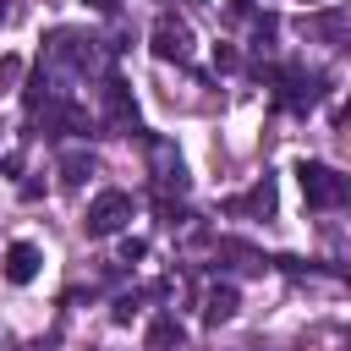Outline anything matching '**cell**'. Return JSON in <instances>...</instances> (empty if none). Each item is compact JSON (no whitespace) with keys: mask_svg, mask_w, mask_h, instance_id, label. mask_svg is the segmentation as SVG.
<instances>
[{"mask_svg":"<svg viewBox=\"0 0 351 351\" xmlns=\"http://www.w3.org/2000/svg\"><path fill=\"white\" fill-rule=\"evenodd\" d=\"M296 181H302V197L313 203V208H340L346 203V176L335 170V165H324V159H302L296 165Z\"/></svg>","mask_w":351,"mask_h":351,"instance_id":"6da1fadb","label":"cell"},{"mask_svg":"<svg viewBox=\"0 0 351 351\" xmlns=\"http://www.w3.org/2000/svg\"><path fill=\"white\" fill-rule=\"evenodd\" d=\"M126 219H132V197L110 186V192H99V197L88 203V219H82V230H88L93 241H104V236H115Z\"/></svg>","mask_w":351,"mask_h":351,"instance_id":"7a4b0ae2","label":"cell"},{"mask_svg":"<svg viewBox=\"0 0 351 351\" xmlns=\"http://www.w3.org/2000/svg\"><path fill=\"white\" fill-rule=\"evenodd\" d=\"M148 44H154V55L159 60H192V27L176 16V11H159L154 16V33H148Z\"/></svg>","mask_w":351,"mask_h":351,"instance_id":"3957f363","label":"cell"},{"mask_svg":"<svg viewBox=\"0 0 351 351\" xmlns=\"http://www.w3.org/2000/svg\"><path fill=\"white\" fill-rule=\"evenodd\" d=\"M104 126L115 132V137H132V132H143V121H137V104H132V88L110 71L104 77Z\"/></svg>","mask_w":351,"mask_h":351,"instance_id":"277c9868","label":"cell"},{"mask_svg":"<svg viewBox=\"0 0 351 351\" xmlns=\"http://www.w3.org/2000/svg\"><path fill=\"white\" fill-rule=\"evenodd\" d=\"M148 159H154V181H159L165 192H170V186L181 192V186H186V165H181V154H176L165 137H154V143H148Z\"/></svg>","mask_w":351,"mask_h":351,"instance_id":"5b68a950","label":"cell"},{"mask_svg":"<svg viewBox=\"0 0 351 351\" xmlns=\"http://www.w3.org/2000/svg\"><path fill=\"white\" fill-rule=\"evenodd\" d=\"M313 99H318V77H307L302 66H285V71H280V104L307 110Z\"/></svg>","mask_w":351,"mask_h":351,"instance_id":"8992f818","label":"cell"},{"mask_svg":"<svg viewBox=\"0 0 351 351\" xmlns=\"http://www.w3.org/2000/svg\"><path fill=\"white\" fill-rule=\"evenodd\" d=\"M38 263H44V252H38L33 241H11V247H5V280H11V285H27V280L38 274Z\"/></svg>","mask_w":351,"mask_h":351,"instance_id":"52a82bcc","label":"cell"},{"mask_svg":"<svg viewBox=\"0 0 351 351\" xmlns=\"http://www.w3.org/2000/svg\"><path fill=\"white\" fill-rule=\"evenodd\" d=\"M236 302H241L236 285H214V291L203 296V318H208V324H225V318L236 313Z\"/></svg>","mask_w":351,"mask_h":351,"instance_id":"ba28073f","label":"cell"},{"mask_svg":"<svg viewBox=\"0 0 351 351\" xmlns=\"http://www.w3.org/2000/svg\"><path fill=\"white\" fill-rule=\"evenodd\" d=\"M93 176V154L88 148H71L66 159H60V186H82Z\"/></svg>","mask_w":351,"mask_h":351,"instance_id":"9c48e42d","label":"cell"},{"mask_svg":"<svg viewBox=\"0 0 351 351\" xmlns=\"http://www.w3.org/2000/svg\"><path fill=\"white\" fill-rule=\"evenodd\" d=\"M181 340H186V329H181V324H176L170 313L148 324V351H170V346H181Z\"/></svg>","mask_w":351,"mask_h":351,"instance_id":"30bf717a","label":"cell"},{"mask_svg":"<svg viewBox=\"0 0 351 351\" xmlns=\"http://www.w3.org/2000/svg\"><path fill=\"white\" fill-rule=\"evenodd\" d=\"M230 208H236V214H269V208H274V181L263 176V181H258V186H252L247 197H236Z\"/></svg>","mask_w":351,"mask_h":351,"instance_id":"8fae6325","label":"cell"},{"mask_svg":"<svg viewBox=\"0 0 351 351\" xmlns=\"http://www.w3.org/2000/svg\"><path fill=\"white\" fill-rule=\"evenodd\" d=\"M22 88V55H0V93Z\"/></svg>","mask_w":351,"mask_h":351,"instance_id":"7c38bea8","label":"cell"},{"mask_svg":"<svg viewBox=\"0 0 351 351\" xmlns=\"http://www.w3.org/2000/svg\"><path fill=\"white\" fill-rule=\"evenodd\" d=\"M318 33H324V38H340V33H346V11H324V16H318Z\"/></svg>","mask_w":351,"mask_h":351,"instance_id":"4fadbf2b","label":"cell"},{"mask_svg":"<svg viewBox=\"0 0 351 351\" xmlns=\"http://www.w3.org/2000/svg\"><path fill=\"white\" fill-rule=\"evenodd\" d=\"M82 5H88V11H99V16H115V11H121V0H82Z\"/></svg>","mask_w":351,"mask_h":351,"instance_id":"5bb4252c","label":"cell"},{"mask_svg":"<svg viewBox=\"0 0 351 351\" xmlns=\"http://www.w3.org/2000/svg\"><path fill=\"white\" fill-rule=\"evenodd\" d=\"M214 66L219 71H236V49H214Z\"/></svg>","mask_w":351,"mask_h":351,"instance_id":"9a60e30c","label":"cell"},{"mask_svg":"<svg viewBox=\"0 0 351 351\" xmlns=\"http://www.w3.org/2000/svg\"><path fill=\"white\" fill-rule=\"evenodd\" d=\"M5 16H11V5H5V0H0V27H5Z\"/></svg>","mask_w":351,"mask_h":351,"instance_id":"2e32d148","label":"cell"},{"mask_svg":"<svg viewBox=\"0 0 351 351\" xmlns=\"http://www.w3.org/2000/svg\"><path fill=\"white\" fill-rule=\"evenodd\" d=\"M241 5H247V0H236V11H241Z\"/></svg>","mask_w":351,"mask_h":351,"instance_id":"e0dca14e","label":"cell"}]
</instances>
